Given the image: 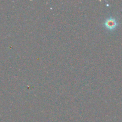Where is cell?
I'll list each match as a JSON object with an SVG mask.
<instances>
[{
	"label": "cell",
	"instance_id": "1",
	"mask_svg": "<svg viewBox=\"0 0 122 122\" xmlns=\"http://www.w3.org/2000/svg\"><path fill=\"white\" fill-rule=\"evenodd\" d=\"M104 26L110 31H112L116 29V27L118 26V23L117 20L112 17L108 18L106 19L104 23Z\"/></svg>",
	"mask_w": 122,
	"mask_h": 122
}]
</instances>
